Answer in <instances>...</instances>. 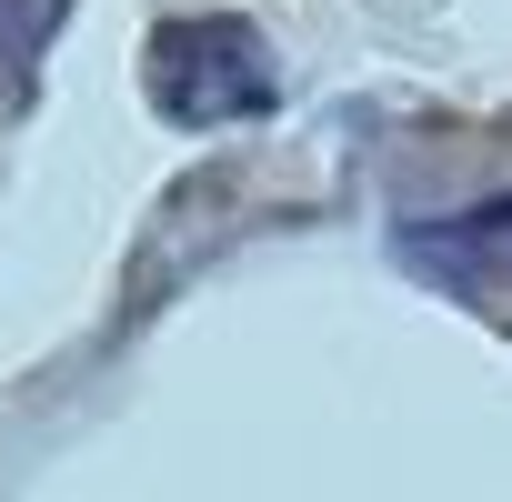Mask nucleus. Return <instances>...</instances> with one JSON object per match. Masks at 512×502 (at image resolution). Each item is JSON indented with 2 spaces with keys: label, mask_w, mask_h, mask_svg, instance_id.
Returning <instances> with one entry per match:
<instances>
[{
  "label": "nucleus",
  "mask_w": 512,
  "mask_h": 502,
  "mask_svg": "<svg viewBox=\"0 0 512 502\" xmlns=\"http://www.w3.org/2000/svg\"><path fill=\"white\" fill-rule=\"evenodd\" d=\"M402 262H412L422 282L482 292L492 262H502V201H472V211H452V221H412V231H402Z\"/></svg>",
  "instance_id": "2"
},
{
  "label": "nucleus",
  "mask_w": 512,
  "mask_h": 502,
  "mask_svg": "<svg viewBox=\"0 0 512 502\" xmlns=\"http://www.w3.org/2000/svg\"><path fill=\"white\" fill-rule=\"evenodd\" d=\"M151 111L181 131H221L272 111V51L251 21H171L151 31Z\"/></svg>",
  "instance_id": "1"
}]
</instances>
